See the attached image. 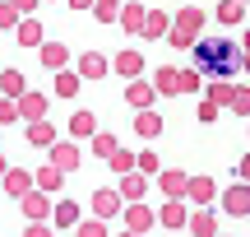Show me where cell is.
<instances>
[{"mask_svg": "<svg viewBox=\"0 0 250 237\" xmlns=\"http://www.w3.org/2000/svg\"><path fill=\"white\" fill-rule=\"evenodd\" d=\"M121 0H98V5H93V19H98V24H121Z\"/></svg>", "mask_w": 250, "mask_h": 237, "instance_id": "33", "label": "cell"}, {"mask_svg": "<svg viewBox=\"0 0 250 237\" xmlns=\"http://www.w3.org/2000/svg\"><path fill=\"white\" fill-rule=\"evenodd\" d=\"M125 102H130L134 112H148L153 102H158V89H153V79H130V84H125Z\"/></svg>", "mask_w": 250, "mask_h": 237, "instance_id": "14", "label": "cell"}, {"mask_svg": "<svg viewBox=\"0 0 250 237\" xmlns=\"http://www.w3.org/2000/svg\"><path fill=\"white\" fill-rule=\"evenodd\" d=\"M111 74H121L125 84H130V79H144V51H134V47H121V51L111 56Z\"/></svg>", "mask_w": 250, "mask_h": 237, "instance_id": "9", "label": "cell"}, {"mask_svg": "<svg viewBox=\"0 0 250 237\" xmlns=\"http://www.w3.org/2000/svg\"><path fill=\"white\" fill-rule=\"evenodd\" d=\"M37 5H42V0H14V9H19L23 19H33V9H37Z\"/></svg>", "mask_w": 250, "mask_h": 237, "instance_id": "44", "label": "cell"}, {"mask_svg": "<svg viewBox=\"0 0 250 237\" xmlns=\"http://www.w3.org/2000/svg\"><path fill=\"white\" fill-rule=\"evenodd\" d=\"M158 186H162V200H186V191H190V172H181V167H162Z\"/></svg>", "mask_w": 250, "mask_h": 237, "instance_id": "13", "label": "cell"}, {"mask_svg": "<svg viewBox=\"0 0 250 237\" xmlns=\"http://www.w3.org/2000/svg\"><path fill=\"white\" fill-rule=\"evenodd\" d=\"M148 186H153V177H144V172H130V177H121V182H116V191L125 195V205H144Z\"/></svg>", "mask_w": 250, "mask_h": 237, "instance_id": "17", "label": "cell"}, {"mask_svg": "<svg viewBox=\"0 0 250 237\" xmlns=\"http://www.w3.org/2000/svg\"><path fill=\"white\" fill-rule=\"evenodd\" d=\"M19 210H23L28 223H51L56 205H51V195H46V191H33V195H23V200H19Z\"/></svg>", "mask_w": 250, "mask_h": 237, "instance_id": "11", "label": "cell"}, {"mask_svg": "<svg viewBox=\"0 0 250 237\" xmlns=\"http://www.w3.org/2000/svg\"><path fill=\"white\" fill-rule=\"evenodd\" d=\"M213 19H218L223 28H241V24H246V5H241V0H218Z\"/></svg>", "mask_w": 250, "mask_h": 237, "instance_id": "27", "label": "cell"}, {"mask_svg": "<svg viewBox=\"0 0 250 237\" xmlns=\"http://www.w3.org/2000/svg\"><path fill=\"white\" fill-rule=\"evenodd\" d=\"M218 195H223V191H218V182H213L208 172H190V191H186V200L195 205V210H208Z\"/></svg>", "mask_w": 250, "mask_h": 237, "instance_id": "6", "label": "cell"}, {"mask_svg": "<svg viewBox=\"0 0 250 237\" xmlns=\"http://www.w3.org/2000/svg\"><path fill=\"white\" fill-rule=\"evenodd\" d=\"M0 186H5L9 200H23V195H33V191H37V172H28V167H9Z\"/></svg>", "mask_w": 250, "mask_h": 237, "instance_id": "10", "label": "cell"}, {"mask_svg": "<svg viewBox=\"0 0 250 237\" xmlns=\"http://www.w3.org/2000/svg\"><path fill=\"white\" fill-rule=\"evenodd\" d=\"M125 228L130 233H148V228H158V210H148V205H125Z\"/></svg>", "mask_w": 250, "mask_h": 237, "instance_id": "18", "label": "cell"}, {"mask_svg": "<svg viewBox=\"0 0 250 237\" xmlns=\"http://www.w3.org/2000/svg\"><path fill=\"white\" fill-rule=\"evenodd\" d=\"M218 210H223L227 219H250V186L246 182H232L223 195H218Z\"/></svg>", "mask_w": 250, "mask_h": 237, "instance_id": "4", "label": "cell"}, {"mask_svg": "<svg viewBox=\"0 0 250 237\" xmlns=\"http://www.w3.org/2000/svg\"><path fill=\"white\" fill-rule=\"evenodd\" d=\"M236 182L250 186V154H241V163H236Z\"/></svg>", "mask_w": 250, "mask_h": 237, "instance_id": "43", "label": "cell"}, {"mask_svg": "<svg viewBox=\"0 0 250 237\" xmlns=\"http://www.w3.org/2000/svg\"><path fill=\"white\" fill-rule=\"evenodd\" d=\"M195 42H199V37L190 33V28H171V33H167V47H171V51H195Z\"/></svg>", "mask_w": 250, "mask_h": 237, "instance_id": "34", "label": "cell"}, {"mask_svg": "<svg viewBox=\"0 0 250 237\" xmlns=\"http://www.w3.org/2000/svg\"><path fill=\"white\" fill-rule=\"evenodd\" d=\"M9 167H14V163H5V154H0V182H5V172H9Z\"/></svg>", "mask_w": 250, "mask_h": 237, "instance_id": "46", "label": "cell"}, {"mask_svg": "<svg viewBox=\"0 0 250 237\" xmlns=\"http://www.w3.org/2000/svg\"><path fill=\"white\" fill-rule=\"evenodd\" d=\"M65 5H70L74 14H83V9H93V5H98V0H65Z\"/></svg>", "mask_w": 250, "mask_h": 237, "instance_id": "45", "label": "cell"}, {"mask_svg": "<svg viewBox=\"0 0 250 237\" xmlns=\"http://www.w3.org/2000/svg\"><path fill=\"white\" fill-rule=\"evenodd\" d=\"M23 140H28L33 149H51L56 140H65V135L56 130V121L46 117V121H33V126H23Z\"/></svg>", "mask_w": 250, "mask_h": 237, "instance_id": "15", "label": "cell"}, {"mask_svg": "<svg viewBox=\"0 0 250 237\" xmlns=\"http://www.w3.org/2000/svg\"><path fill=\"white\" fill-rule=\"evenodd\" d=\"M190 233H195V237H223V233H218V214L213 210H195V214H190Z\"/></svg>", "mask_w": 250, "mask_h": 237, "instance_id": "29", "label": "cell"}, {"mask_svg": "<svg viewBox=\"0 0 250 237\" xmlns=\"http://www.w3.org/2000/svg\"><path fill=\"white\" fill-rule=\"evenodd\" d=\"M19 117H23V126H33V121H46V117H51V93L28 89L23 98H19Z\"/></svg>", "mask_w": 250, "mask_h": 237, "instance_id": "7", "label": "cell"}, {"mask_svg": "<svg viewBox=\"0 0 250 237\" xmlns=\"http://www.w3.org/2000/svg\"><path fill=\"white\" fill-rule=\"evenodd\" d=\"M51 223H56V233H61V228H79V223H83V205L79 200H56V214H51Z\"/></svg>", "mask_w": 250, "mask_h": 237, "instance_id": "20", "label": "cell"}, {"mask_svg": "<svg viewBox=\"0 0 250 237\" xmlns=\"http://www.w3.org/2000/svg\"><path fill=\"white\" fill-rule=\"evenodd\" d=\"M107 167H111L116 177H130V172H139V154H130V149H116Z\"/></svg>", "mask_w": 250, "mask_h": 237, "instance_id": "32", "label": "cell"}, {"mask_svg": "<svg viewBox=\"0 0 250 237\" xmlns=\"http://www.w3.org/2000/svg\"><path fill=\"white\" fill-rule=\"evenodd\" d=\"M204 89H208V79L199 70H181V93H199L204 98Z\"/></svg>", "mask_w": 250, "mask_h": 237, "instance_id": "36", "label": "cell"}, {"mask_svg": "<svg viewBox=\"0 0 250 237\" xmlns=\"http://www.w3.org/2000/svg\"><path fill=\"white\" fill-rule=\"evenodd\" d=\"M190 214H195V205H190V200H162L158 223H162V228H171V233H181V228H190Z\"/></svg>", "mask_w": 250, "mask_h": 237, "instance_id": "8", "label": "cell"}, {"mask_svg": "<svg viewBox=\"0 0 250 237\" xmlns=\"http://www.w3.org/2000/svg\"><path fill=\"white\" fill-rule=\"evenodd\" d=\"M14 42H19V47H28V51H42L51 37H46V28L37 24V19H23V24H19V33H14Z\"/></svg>", "mask_w": 250, "mask_h": 237, "instance_id": "19", "label": "cell"}, {"mask_svg": "<svg viewBox=\"0 0 250 237\" xmlns=\"http://www.w3.org/2000/svg\"><path fill=\"white\" fill-rule=\"evenodd\" d=\"M51 5H56V0H51Z\"/></svg>", "mask_w": 250, "mask_h": 237, "instance_id": "49", "label": "cell"}, {"mask_svg": "<svg viewBox=\"0 0 250 237\" xmlns=\"http://www.w3.org/2000/svg\"><path fill=\"white\" fill-rule=\"evenodd\" d=\"M144 24H148V9H144L139 0H125V9H121V28H125V33H139V37H144Z\"/></svg>", "mask_w": 250, "mask_h": 237, "instance_id": "25", "label": "cell"}, {"mask_svg": "<svg viewBox=\"0 0 250 237\" xmlns=\"http://www.w3.org/2000/svg\"><path fill=\"white\" fill-rule=\"evenodd\" d=\"M0 130H5V126H0Z\"/></svg>", "mask_w": 250, "mask_h": 237, "instance_id": "50", "label": "cell"}, {"mask_svg": "<svg viewBox=\"0 0 250 237\" xmlns=\"http://www.w3.org/2000/svg\"><path fill=\"white\" fill-rule=\"evenodd\" d=\"M65 130H70V140H79V144H88V140L98 135V117L79 107V112H74V117H70V126H65Z\"/></svg>", "mask_w": 250, "mask_h": 237, "instance_id": "22", "label": "cell"}, {"mask_svg": "<svg viewBox=\"0 0 250 237\" xmlns=\"http://www.w3.org/2000/svg\"><path fill=\"white\" fill-rule=\"evenodd\" d=\"M204 24H208V9L204 5H181L176 9V28H190L195 37H204Z\"/></svg>", "mask_w": 250, "mask_h": 237, "instance_id": "23", "label": "cell"}, {"mask_svg": "<svg viewBox=\"0 0 250 237\" xmlns=\"http://www.w3.org/2000/svg\"><path fill=\"white\" fill-rule=\"evenodd\" d=\"M46 163L61 167V172H79V167H83V149H79V140H70V135L56 140V144L46 149Z\"/></svg>", "mask_w": 250, "mask_h": 237, "instance_id": "2", "label": "cell"}, {"mask_svg": "<svg viewBox=\"0 0 250 237\" xmlns=\"http://www.w3.org/2000/svg\"><path fill=\"white\" fill-rule=\"evenodd\" d=\"M171 28H176V14H167V9H148V24H144V37H148V42H162Z\"/></svg>", "mask_w": 250, "mask_h": 237, "instance_id": "21", "label": "cell"}, {"mask_svg": "<svg viewBox=\"0 0 250 237\" xmlns=\"http://www.w3.org/2000/svg\"><path fill=\"white\" fill-rule=\"evenodd\" d=\"M33 172H37V191H46V195H61L65 191V172H61V167L42 163V167H33Z\"/></svg>", "mask_w": 250, "mask_h": 237, "instance_id": "26", "label": "cell"}, {"mask_svg": "<svg viewBox=\"0 0 250 237\" xmlns=\"http://www.w3.org/2000/svg\"><path fill=\"white\" fill-rule=\"evenodd\" d=\"M28 93V79L19 65H9V70H0V98H23Z\"/></svg>", "mask_w": 250, "mask_h": 237, "instance_id": "24", "label": "cell"}, {"mask_svg": "<svg viewBox=\"0 0 250 237\" xmlns=\"http://www.w3.org/2000/svg\"><path fill=\"white\" fill-rule=\"evenodd\" d=\"M19 24H23V14L14 9V0H0V28L5 33H19Z\"/></svg>", "mask_w": 250, "mask_h": 237, "instance_id": "35", "label": "cell"}, {"mask_svg": "<svg viewBox=\"0 0 250 237\" xmlns=\"http://www.w3.org/2000/svg\"><path fill=\"white\" fill-rule=\"evenodd\" d=\"M153 89H158V98H176L181 93V70L171 61H162L158 70H153Z\"/></svg>", "mask_w": 250, "mask_h": 237, "instance_id": "16", "label": "cell"}, {"mask_svg": "<svg viewBox=\"0 0 250 237\" xmlns=\"http://www.w3.org/2000/svg\"><path fill=\"white\" fill-rule=\"evenodd\" d=\"M134 135H144V140H158L162 135V112H134Z\"/></svg>", "mask_w": 250, "mask_h": 237, "instance_id": "28", "label": "cell"}, {"mask_svg": "<svg viewBox=\"0 0 250 237\" xmlns=\"http://www.w3.org/2000/svg\"><path fill=\"white\" fill-rule=\"evenodd\" d=\"M37 65H42L46 74H61V70H70V47L51 37V42H46L42 51H37Z\"/></svg>", "mask_w": 250, "mask_h": 237, "instance_id": "12", "label": "cell"}, {"mask_svg": "<svg viewBox=\"0 0 250 237\" xmlns=\"http://www.w3.org/2000/svg\"><path fill=\"white\" fill-rule=\"evenodd\" d=\"M241 70L250 74V28H241Z\"/></svg>", "mask_w": 250, "mask_h": 237, "instance_id": "42", "label": "cell"}, {"mask_svg": "<svg viewBox=\"0 0 250 237\" xmlns=\"http://www.w3.org/2000/svg\"><path fill=\"white\" fill-rule=\"evenodd\" d=\"M74 237H111V233H107V219H93V214H88V219L74 228Z\"/></svg>", "mask_w": 250, "mask_h": 237, "instance_id": "37", "label": "cell"}, {"mask_svg": "<svg viewBox=\"0 0 250 237\" xmlns=\"http://www.w3.org/2000/svg\"><path fill=\"white\" fill-rule=\"evenodd\" d=\"M79 89H83V74L79 70H61V74H56V84H51L56 98H74Z\"/></svg>", "mask_w": 250, "mask_h": 237, "instance_id": "30", "label": "cell"}, {"mask_svg": "<svg viewBox=\"0 0 250 237\" xmlns=\"http://www.w3.org/2000/svg\"><path fill=\"white\" fill-rule=\"evenodd\" d=\"M74 70L83 74V84H98V79H107V74H111V56H102V51H93V47H88V51L74 56Z\"/></svg>", "mask_w": 250, "mask_h": 237, "instance_id": "5", "label": "cell"}, {"mask_svg": "<svg viewBox=\"0 0 250 237\" xmlns=\"http://www.w3.org/2000/svg\"><path fill=\"white\" fill-rule=\"evenodd\" d=\"M195 70L204 74V79H236V70H241V42L236 37H199L195 42Z\"/></svg>", "mask_w": 250, "mask_h": 237, "instance_id": "1", "label": "cell"}, {"mask_svg": "<svg viewBox=\"0 0 250 237\" xmlns=\"http://www.w3.org/2000/svg\"><path fill=\"white\" fill-rule=\"evenodd\" d=\"M195 117H199V121H204V126H208V121H218V117H223V107H218L213 98H199V107H195Z\"/></svg>", "mask_w": 250, "mask_h": 237, "instance_id": "40", "label": "cell"}, {"mask_svg": "<svg viewBox=\"0 0 250 237\" xmlns=\"http://www.w3.org/2000/svg\"><path fill=\"white\" fill-rule=\"evenodd\" d=\"M116 149H121V140H116V135H107V130H98V135L88 140V154H93V158H102V163H111V154H116Z\"/></svg>", "mask_w": 250, "mask_h": 237, "instance_id": "31", "label": "cell"}, {"mask_svg": "<svg viewBox=\"0 0 250 237\" xmlns=\"http://www.w3.org/2000/svg\"><path fill=\"white\" fill-rule=\"evenodd\" d=\"M23 237H56V223H28Z\"/></svg>", "mask_w": 250, "mask_h": 237, "instance_id": "41", "label": "cell"}, {"mask_svg": "<svg viewBox=\"0 0 250 237\" xmlns=\"http://www.w3.org/2000/svg\"><path fill=\"white\" fill-rule=\"evenodd\" d=\"M14 121H23L19 117V98H0V126H14Z\"/></svg>", "mask_w": 250, "mask_h": 237, "instance_id": "39", "label": "cell"}, {"mask_svg": "<svg viewBox=\"0 0 250 237\" xmlns=\"http://www.w3.org/2000/svg\"><path fill=\"white\" fill-rule=\"evenodd\" d=\"M139 172H144V177H153V182L162 177V158L153 154V149H144V154H139Z\"/></svg>", "mask_w": 250, "mask_h": 237, "instance_id": "38", "label": "cell"}, {"mask_svg": "<svg viewBox=\"0 0 250 237\" xmlns=\"http://www.w3.org/2000/svg\"><path fill=\"white\" fill-rule=\"evenodd\" d=\"M88 214L93 219H116V214H125V195L116 186H98V191L88 195Z\"/></svg>", "mask_w": 250, "mask_h": 237, "instance_id": "3", "label": "cell"}, {"mask_svg": "<svg viewBox=\"0 0 250 237\" xmlns=\"http://www.w3.org/2000/svg\"><path fill=\"white\" fill-rule=\"evenodd\" d=\"M241 5H250V0H241Z\"/></svg>", "mask_w": 250, "mask_h": 237, "instance_id": "48", "label": "cell"}, {"mask_svg": "<svg viewBox=\"0 0 250 237\" xmlns=\"http://www.w3.org/2000/svg\"><path fill=\"white\" fill-rule=\"evenodd\" d=\"M116 237H144V233H130V228H121V233H116Z\"/></svg>", "mask_w": 250, "mask_h": 237, "instance_id": "47", "label": "cell"}]
</instances>
